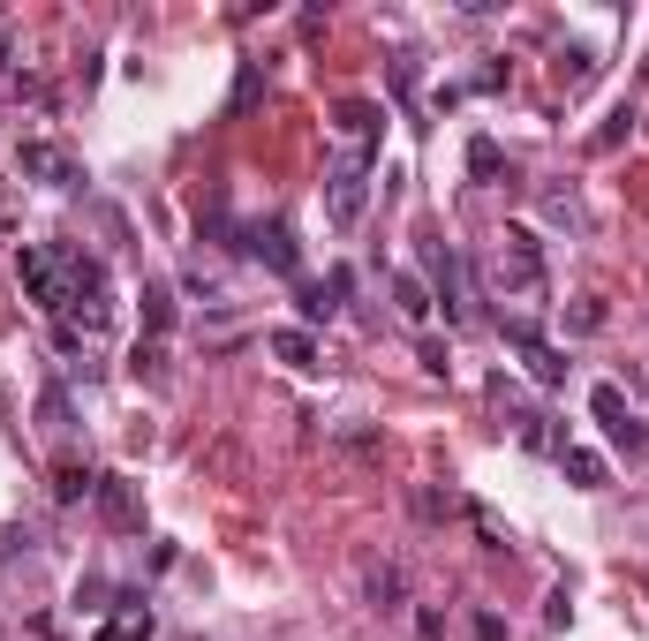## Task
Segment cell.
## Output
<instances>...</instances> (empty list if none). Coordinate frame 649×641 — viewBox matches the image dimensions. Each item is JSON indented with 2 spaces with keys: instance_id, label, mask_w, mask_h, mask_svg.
<instances>
[{
  "instance_id": "5b68a950",
  "label": "cell",
  "mask_w": 649,
  "mask_h": 641,
  "mask_svg": "<svg viewBox=\"0 0 649 641\" xmlns=\"http://www.w3.org/2000/svg\"><path fill=\"white\" fill-rule=\"evenodd\" d=\"M242 250L258 256V264H272V272H303V250H295V234H287V219H250L242 227Z\"/></svg>"
},
{
  "instance_id": "52a82bcc",
  "label": "cell",
  "mask_w": 649,
  "mask_h": 641,
  "mask_svg": "<svg viewBox=\"0 0 649 641\" xmlns=\"http://www.w3.org/2000/svg\"><path fill=\"white\" fill-rule=\"evenodd\" d=\"M506 340H514L521 355H528V370H536V385H566V355H559L552 340H544V333H536L528 317H506Z\"/></svg>"
},
{
  "instance_id": "603a6c76",
  "label": "cell",
  "mask_w": 649,
  "mask_h": 641,
  "mask_svg": "<svg viewBox=\"0 0 649 641\" xmlns=\"http://www.w3.org/2000/svg\"><path fill=\"white\" fill-rule=\"evenodd\" d=\"M0 69H8V31H0Z\"/></svg>"
},
{
  "instance_id": "44dd1931",
  "label": "cell",
  "mask_w": 649,
  "mask_h": 641,
  "mask_svg": "<svg viewBox=\"0 0 649 641\" xmlns=\"http://www.w3.org/2000/svg\"><path fill=\"white\" fill-rule=\"evenodd\" d=\"M250 98H258V61H250V69H242V76H234V114H242V106H250Z\"/></svg>"
},
{
  "instance_id": "6da1fadb",
  "label": "cell",
  "mask_w": 649,
  "mask_h": 641,
  "mask_svg": "<svg viewBox=\"0 0 649 641\" xmlns=\"http://www.w3.org/2000/svg\"><path fill=\"white\" fill-rule=\"evenodd\" d=\"M491 287H499V302H521L514 317H528L536 302L552 295V264H544L536 227H506V234L491 242Z\"/></svg>"
},
{
  "instance_id": "e0dca14e",
  "label": "cell",
  "mask_w": 649,
  "mask_h": 641,
  "mask_svg": "<svg viewBox=\"0 0 649 641\" xmlns=\"http://www.w3.org/2000/svg\"><path fill=\"white\" fill-rule=\"evenodd\" d=\"M469 174H477V181H499V174L514 181V167H499V144H491V136H477V144H469Z\"/></svg>"
},
{
  "instance_id": "8fae6325",
  "label": "cell",
  "mask_w": 649,
  "mask_h": 641,
  "mask_svg": "<svg viewBox=\"0 0 649 641\" xmlns=\"http://www.w3.org/2000/svg\"><path fill=\"white\" fill-rule=\"evenodd\" d=\"M559 475L574 483V491H605V453H589V445H559Z\"/></svg>"
},
{
  "instance_id": "7c38bea8",
  "label": "cell",
  "mask_w": 649,
  "mask_h": 641,
  "mask_svg": "<svg viewBox=\"0 0 649 641\" xmlns=\"http://www.w3.org/2000/svg\"><path fill=\"white\" fill-rule=\"evenodd\" d=\"M272 355H280L287 370H317V340H310V325H280V333H272Z\"/></svg>"
},
{
  "instance_id": "ba28073f",
  "label": "cell",
  "mask_w": 649,
  "mask_h": 641,
  "mask_svg": "<svg viewBox=\"0 0 649 641\" xmlns=\"http://www.w3.org/2000/svg\"><path fill=\"white\" fill-rule=\"evenodd\" d=\"M151 634H159V619H151L144 589H122V597H114V619L98 627V641H151Z\"/></svg>"
},
{
  "instance_id": "277c9868",
  "label": "cell",
  "mask_w": 649,
  "mask_h": 641,
  "mask_svg": "<svg viewBox=\"0 0 649 641\" xmlns=\"http://www.w3.org/2000/svg\"><path fill=\"white\" fill-rule=\"evenodd\" d=\"M333 136H341L347 159H378V136H386V106H378V98H341V106H333Z\"/></svg>"
},
{
  "instance_id": "7402d4cb",
  "label": "cell",
  "mask_w": 649,
  "mask_h": 641,
  "mask_svg": "<svg viewBox=\"0 0 649 641\" xmlns=\"http://www.w3.org/2000/svg\"><path fill=\"white\" fill-rule=\"evenodd\" d=\"M477 641H506V619L499 611H477Z\"/></svg>"
},
{
  "instance_id": "ac0fdd59",
  "label": "cell",
  "mask_w": 649,
  "mask_h": 641,
  "mask_svg": "<svg viewBox=\"0 0 649 641\" xmlns=\"http://www.w3.org/2000/svg\"><path fill=\"white\" fill-rule=\"evenodd\" d=\"M363 589H370V597L392 611V603H400V574H392V566H370V574H363Z\"/></svg>"
},
{
  "instance_id": "8992f818",
  "label": "cell",
  "mask_w": 649,
  "mask_h": 641,
  "mask_svg": "<svg viewBox=\"0 0 649 641\" xmlns=\"http://www.w3.org/2000/svg\"><path fill=\"white\" fill-rule=\"evenodd\" d=\"M15 167L31 174V181H45V189H84V167H76V151H61V144H45V136H31V144L15 151Z\"/></svg>"
},
{
  "instance_id": "9c48e42d",
  "label": "cell",
  "mask_w": 649,
  "mask_h": 641,
  "mask_svg": "<svg viewBox=\"0 0 649 641\" xmlns=\"http://www.w3.org/2000/svg\"><path fill=\"white\" fill-rule=\"evenodd\" d=\"M431 287H438L446 325H469V280H461V256L453 250H431Z\"/></svg>"
},
{
  "instance_id": "9a60e30c",
  "label": "cell",
  "mask_w": 649,
  "mask_h": 641,
  "mask_svg": "<svg viewBox=\"0 0 649 641\" xmlns=\"http://www.w3.org/2000/svg\"><path fill=\"white\" fill-rule=\"evenodd\" d=\"M91 491H98V475L76 469V461H61V475H53V498H61V506H76V498H91Z\"/></svg>"
},
{
  "instance_id": "3957f363",
  "label": "cell",
  "mask_w": 649,
  "mask_h": 641,
  "mask_svg": "<svg viewBox=\"0 0 649 641\" xmlns=\"http://www.w3.org/2000/svg\"><path fill=\"white\" fill-rule=\"evenodd\" d=\"M363 204H370V159H333V174H325V219L333 227H355L363 219Z\"/></svg>"
},
{
  "instance_id": "5bb4252c",
  "label": "cell",
  "mask_w": 649,
  "mask_h": 641,
  "mask_svg": "<svg viewBox=\"0 0 649 641\" xmlns=\"http://www.w3.org/2000/svg\"><path fill=\"white\" fill-rule=\"evenodd\" d=\"M392 302H400V317H408V325H423V317H431V295H423V280H408V272H392Z\"/></svg>"
},
{
  "instance_id": "30bf717a",
  "label": "cell",
  "mask_w": 649,
  "mask_h": 641,
  "mask_svg": "<svg viewBox=\"0 0 649 641\" xmlns=\"http://www.w3.org/2000/svg\"><path fill=\"white\" fill-rule=\"evenodd\" d=\"M91 498H98V521H106V528H122V536L144 528V506H136L129 475H98V491H91Z\"/></svg>"
},
{
  "instance_id": "7a4b0ae2",
  "label": "cell",
  "mask_w": 649,
  "mask_h": 641,
  "mask_svg": "<svg viewBox=\"0 0 649 641\" xmlns=\"http://www.w3.org/2000/svg\"><path fill=\"white\" fill-rule=\"evenodd\" d=\"M589 416H597V430L611 438V453H627V461H642L649 453V430H642V416L627 408L619 385H597V392H589Z\"/></svg>"
},
{
  "instance_id": "ffe728a7",
  "label": "cell",
  "mask_w": 649,
  "mask_h": 641,
  "mask_svg": "<svg viewBox=\"0 0 649 641\" xmlns=\"http://www.w3.org/2000/svg\"><path fill=\"white\" fill-rule=\"evenodd\" d=\"M627 128H635V106H619V114H611V122L597 128V136H589V151H611V144H619Z\"/></svg>"
},
{
  "instance_id": "d6986e66",
  "label": "cell",
  "mask_w": 649,
  "mask_h": 641,
  "mask_svg": "<svg viewBox=\"0 0 649 641\" xmlns=\"http://www.w3.org/2000/svg\"><path fill=\"white\" fill-rule=\"evenodd\" d=\"M39 416H45V430H69V392H61V385L39 392Z\"/></svg>"
},
{
  "instance_id": "4fadbf2b",
  "label": "cell",
  "mask_w": 649,
  "mask_h": 641,
  "mask_svg": "<svg viewBox=\"0 0 649 641\" xmlns=\"http://www.w3.org/2000/svg\"><path fill=\"white\" fill-rule=\"evenodd\" d=\"M347 287H355V272L333 264V272H325V287H310V295H303V317H333V309L347 302Z\"/></svg>"
},
{
  "instance_id": "2e32d148",
  "label": "cell",
  "mask_w": 649,
  "mask_h": 641,
  "mask_svg": "<svg viewBox=\"0 0 649 641\" xmlns=\"http://www.w3.org/2000/svg\"><path fill=\"white\" fill-rule=\"evenodd\" d=\"M144 333H174V287H144Z\"/></svg>"
}]
</instances>
